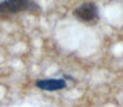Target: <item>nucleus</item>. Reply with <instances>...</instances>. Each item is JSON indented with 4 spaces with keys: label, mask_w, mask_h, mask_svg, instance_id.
Wrapping results in <instances>:
<instances>
[{
    "label": "nucleus",
    "mask_w": 123,
    "mask_h": 107,
    "mask_svg": "<svg viewBox=\"0 0 123 107\" xmlns=\"http://www.w3.org/2000/svg\"><path fill=\"white\" fill-rule=\"evenodd\" d=\"M25 11H40L33 0H3L0 1V15H16Z\"/></svg>",
    "instance_id": "f257e3e1"
},
{
    "label": "nucleus",
    "mask_w": 123,
    "mask_h": 107,
    "mask_svg": "<svg viewBox=\"0 0 123 107\" xmlns=\"http://www.w3.org/2000/svg\"><path fill=\"white\" fill-rule=\"evenodd\" d=\"M74 17L85 24H95L99 19L98 7L94 3H85L82 6L77 7L73 12Z\"/></svg>",
    "instance_id": "f03ea898"
},
{
    "label": "nucleus",
    "mask_w": 123,
    "mask_h": 107,
    "mask_svg": "<svg viewBox=\"0 0 123 107\" xmlns=\"http://www.w3.org/2000/svg\"><path fill=\"white\" fill-rule=\"evenodd\" d=\"M36 87L44 91H58L66 87V81L64 78H50V79H38L36 81Z\"/></svg>",
    "instance_id": "7ed1b4c3"
}]
</instances>
